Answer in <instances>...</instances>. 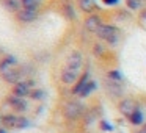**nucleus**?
I'll return each mask as SVG.
<instances>
[{"mask_svg": "<svg viewBox=\"0 0 146 133\" xmlns=\"http://www.w3.org/2000/svg\"><path fill=\"white\" fill-rule=\"evenodd\" d=\"M85 113H86L85 107H83L79 100L69 99V100H66L63 105H61V114H63V117L66 120H69V122H74V120L83 117Z\"/></svg>", "mask_w": 146, "mask_h": 133, "instance_id": "obj_1", "label": "nucleus"}, {"mask_svg": "<svg viewBox=\"0 0 146 133\" xmlns=\"http://www.w3.org/2000/svg\"><path fill=\"white\" fill-rule=\"evenodd\" d=\"M94 35L98 36L101 41L107 42V44H110V45L118 44V41H119V38H121L119 28L115 27V25H111V24H102Z\"/></svg>", "mask_w": 146, "mask_h": 133, "instance_id": "obj_2", "label": "nucleus"}, {"mask_svg": "<svg viewBox=\"0 0 146 133\" xmlns=\"http://www.w3.org/2000/svg\"><path fill=\"white\" fill-rule=\"evenodd\" d=\"M104 88H105V92L111 97V100H118V99L121 100V97H123V94H124V86L121 85L119 82H113V80L105 77L104 78Z\"/></svg>", "mask_w": 146, "mask_h": 133, "instance_id": "obj_3", "label": "nucleus"}, {"mask_svg": "<svg viewBox=\"0 0 146 133\" xmlns=\"http://www.w3.org/2000/svg\"><path fill=\"white\" fill-rule=\"evenodd\" d=\"M27 74L22 70V67H11V69L5 70V72L0 74V77H2V80H3L5 83H10V85H16V83L22 82L24 77H25Z\"/></svg>", "mask_w": 146, "mask_h": 133, "instance_id": "obj_4", "label": "nucleus"}, {"mask_svg": "<svg viewBox=\"0 0 146 133\" xmlns=\"http://www.w3.org/2000/svg\"><path fill=\"white\" fill-rule=\"evenodd\" d=\"M80 70H76V69H71V67L68 66H63L60 70V82L63 83V85H68L72 88L74 85H76V82L79 80L80 77Z\"/></svg>", "mask_w": 146, "mask_h": 133, "instance_id": "obj_5", "label": "nucleus"}, {"mask_svg": "<svg viewBox=\"0 0 146 133\" xmlns=\"http://www.w3.org/2000/svg\"><path fill=\"white\" fill-rule=\"evenodd\" d=\"M5 100L10 103V107L13 108V111H16V113H19V114H24L29 110V100H27L25 97H17V95H14V94H10V95L5 97Z\"/></svg>", "mask_w": 146, "mask_h": 133, "instance_id": "obj_6", "label": "nucleus"}, {"mask_svg": "<svg viewBox=\"0 0 146 133\" xmlns=\"http://www.w3.org/2000/svg\"><path fill=\"white\" fill-rule=\"evenodd\" d=\"M35 88V82L33 80H22V82L13 85L11 88V94L17 95V97H29L30 91Z\"/></svg>", "mask_w": 146, "mask_h": 133, "instance_id": "obj_7", "label": "nucleus"}, {"mask_svg": "<svg viewBox=\"0 0 146 133\" xmlns=\"http://www.w3.org/2000/svg\"><path fill=\"white\" fill-rule=\"evenodd\" d=\"M104 24V20H102V16L98 13H93V14H88V16L85 17V20H83V27H85L86 32L90 33H96L98 32V28Z\"/></svg>", "mask_w": 146, "mask_h": 133, "instance_id": "obj_8", "label": "nucleus"}, {"mask_svg": "<svg viewBox=\"0 0 146 133\" xmlns=\"http://www.w3.org/2000/svg\"><path fill=\"white\" fill-rule=\"evenodd\" d=\"M137 108H138L137 100H133V99H130V97H124V99H121V100L118 102V111L126 117H129Z\"/></svg>", "mask_w": 146, "mask_h": 133, "instance_id": "obj_9", "label": "nucleus"}, {"mask_svg": "<svg viewBox=\"0 0 146 133\" xmlns=\"http://www.w3.org/2000/svg\"><path fill=\"white\" fill-rule=\"evenodd\" d=\"M38 16H39L38 10H25V8H21V10L14 14L16 20L21 24H32L38 19Z\"/></svg>", "mask_w": 146, "mask_h": 133, "instance_id": "obj_10", "label": "nucleus"}, {"mask_svg": "<svg viewBox=\"0 0 146 133\" xmlns=\"http://www.w3.org/2000/svg\"><path fill=\"white\" fill-rule=\"evenodd\" d=\"M64 66L71 67V69H76V70H80L83 66V55L82 52L79 50H72L69 52V55L66 57V64Z\"/></svg>", "mask_w": 146, "mask_h": 133, "instance_id": "obj_11", "label": "nucleus"}, {"mask_svg": "<svg viewBox=\"0 0 146 133\" xmlns=\"http://www.w3.org/2000/svg\"><path fill=\"white\" fill-rule=\"evenodd\" d=\"M17 119H19V114H14V113L0 114L2 127H3L5 130H14V128H17Z\"/></svg>", "mask_w": 146, "mask_h": 133, "instance_id": "obj_12", "label": "nucleus"}, {"mask_svg": "<svg viewBox=\"0 0 146 133\" xmlns=\"http://www.w3.org/2000/svg\"><path fill=\"white\" fill-rule=\"evenodd\" d=\"M90 80H91V78H90V70L82 72V74H80V77H79V80L76 82V85L71 88V94H72V95H79L80 91L83 89V86H85Z\"/></svg>", "mask_w": 146, "mask_h": 133, "instance_id": "obj_13", "label": "nucleus"}, {"mask_svg": "<svg viewBox=\"0 0 146 133\" xmlns=\"http://www.w3.org/2000/svg\"><path fill=\"white\" fill-rule=\"evenodd\" d=\"M16 66H17V58L13 57V55H5V57L0 58V74Z\"/></svg>", "mask_w": 146, "mask_h": 133, "instance_id": "obj_14", "label": "nucleus"}, {"mask_svg": "<svg viewBox=\"0 0 146 133\" xmlns=\"http://www.w3.org/2000/svg\"><path fill=\"white\" fill-rule=\"evenodd\" d=\"M77 7L82 13L93 14L96 10V0H77Z\"/></svg>", "mask_w": 146, "mask_h": 133, "instance_id": "obj_15", "label": "nucleus"}, {"mask_svg": "<svg viewBox=\"0 0 146 133\" xmlns=\"http://www.w3.org/2000/svg\"><path fill=\"white\" fill-rule=\"evenodd\" d=\"M0 3H2V7H3L8 13H13V14H16L17 11L22 8L21 0H0Z\"/></svg>", "mask_w": 146, "mask_h": 133, "instance_id": "obj_16", "label": "nucleus"}, {"mask_svg": "<svg viewBox=\"0 0 146 133\" xmlns=\"http://www.w3.org/2000/svg\"><path fill=\"white\" fill-rule=\"evenodd\" d=\"M127 120H129L133 127H141L143 124H145V116H143V111L140 110V108H137V110L133 111L129 117H127Z\"/></svg>", "mask_w": 146, "mask_h": 133, "instance_id": "obj_17", "label": "nucleus"}, {"mask_svg": "<svg viewBox=\"0 0 146 133\" xmlns=\"http://www.w3.org/2000/svg\"><path fill=\"white\" fill-rule=\"evenodd\" d=\"M96 88H98V83H96L94 80H90V82L86 83L85 86H83L82 91H80L79 97H80V99H86V97H90V95H91V92H93V91H96Z\"/></svg>", "mask_w": 146, "mask_h": 133, "instance_id": "obj_18", "label": "nucleus"}, {"mask_svg": "<svg viewBox=\"0 0 146 133\" xmlns=\"http://www.w3.org/2000/svg\"><path fill=\"white\" fill-rule=\"evenodd\" d=\"M44 97H46V92H44V89H41V88H33L29 94V99H32V100H35V102L42 100Z\"/></svg>", "mask_w": 146, "mask_h": 133, "instance_id": "obj_19", "label": "nucleus"}, {"mask_svg": "<svg viewBox=\"0 0 146 133\" xmlns=\"http://www.w3.org/2000/svg\"><path fill=\"white\" fill-rule=\"evenodd\" d=\"M105 53H107L105 45L102 44V42L96 41L94 44H93V55H94V57H98V58H101V57H104Z\"/></svg>", "mask_w": 146, "mask_h": 133, "instance_id": "obj_20", "label": "nucleus"}, {"mask_svg": "<svg viewBox=\"0 0 146 133\" xmlns=\"http://www.w3.org/2000/svg\"><path fill=\"white\" fill-rule=\"evenodd\" d=\"M21 5L25 10H39L41 0H21Z\"/></svg>", "mask_w": 146, "mask_h": 133, "instance_id": "obj_21", "label": "nucleus"}, {"mask_svg": "<svg viewBox=\"0 0 146 133\" xmlns=\"http://www.w3.org/2000/svg\"><path fill=\"white\" fill-rule=\"evenodd\" d=\"M126 7L130 11H138L143 8V2L141 0H126Z\"/></svg>", "mask_w": 146, "mask_h": 133, "instance_id": "obj_22", "label": "nucleus"}, {"mask_svg": "<svg viewBox=\"0 0 146 133\" xmlns=\"http://www.w3.org/2000/svg\"><path fill=\"white\" fill-rule=\"evenodd\" d=\"M107 78H110V80H113V82H123V74H121V70H118V69H111V70H108L107 72Z\"/></svg>", "mask_w": 146, "mask_h": 133, "instance_id": "obj_23", "label": "nucleus"}, {"mask_svg": "<svg viewBox=\"0 0 146 133\" xmlns=\"http://www.w3.org/2000/svg\"><path fill=\"white\" fill-rule=\"evenodd\" d=\"M63 14L68 17V19H76V13H74L72 7L69 3H64L63 5Z\"/></svg>", "mask_w": 146, "mask_h": 133, "instance_id": "obj_24", "label": "nucleus"}, {"mask_svg": "<svg viewBox=\"0 0 146 133\" xmlns=\"http://www.w3.org/2000/svg\"><path fill=\"white\" fill-rule=\"evenodd\" d=\"M29 125H30V120L27 119L25 116H21L19 114V119H17V128L22 130V128H27Z\"/></svg>", "mask_w": 146, "mask_h": 133, "instance_id": "obj_25", "label": "nucleus"}, {"mask_svg": "<svg viewBox=\"0 0 146 133\" xmlns=\"http://www.w3.org/2000/svg\"><path fill=\"white\" fill-rule=\"evenodd\" d=\"M99 127H101V130H102V132H111V125H110L108 122H105V120H101Z\"/></svg>", "mask_w": 146, "mask_h": 133, "instance_id": "obj_26", "label": "nucleus"}, {"mask_svg": "<svg viewBox=\"0 0 146 133\" xmlns=\"http://www.w3.org/2000/svg\"><path fill=\"white\" fill-rule=\"evenodd\" d=\"M104 5H107V7H116L118 3H119V0H101Z\"/></svg>", "mask_w": 146, "mask_h": 133, "instance_id": "obj_27", "label": "nucleus"}, {"mask_svg": "<svg viewBox=\"0 0 146 133\" xmlns=\"http://www.w3.org/2000/svg\"><path fill=\"white\" fill-rule=\"evenodd\" d=\"M140 19L146 20V8H141V11H140Z\"/></svg>", "mask_w": 146, "mask_h": 133, "instance_id": "obj_28", "label": "nucleus"}, {"mask_svg": "<svg viewBox=\"0 0 146 133\" xmlns=\"http://www.w3.org/2000/svg\"><path fill=\"white\" fill-rule=\"evenodd\" d=\"M135 133H146V130H145V128H143V127H140V128H138V130H137V132H135Z\"/></svg>", "mask_w": 146, "mask_h": 133, "instance_id": "obj_29", "label": "nucleus"}, {"mask_svg": "<svg viewBox=\"0 0 146 133\" xmlns=\"http://www.w3.org/2000/svg\"><path fill=\"white\" fill-rule=\"evenodd\" d=\"M0 133H7V130H5L3 127H0Z\"/></svg>", "mask_w": 146, "mask_h": 133, "instance_id": "obj_30", "label": "nucleus"}, {"mask_svg": "<svg viewBox=\"0 0 146 133\" xmlns=\"http://www.w3.org/2000/svg\"><path fill=\"white\" fill-rule=\"evenodd\" d=\"M141 127H143V128H145V130H146V124H143V125H141Z\"/></svg>", "mask_w": 146, "mask_h": 133, "instance_id": "obj_31", "label": "nucleus"}, {"mask_svg": "<svg viewBox=\"0 0 146 133\" xmlns=\"http://www.w3.org/2000/svg\"><path fill=\"white\" fill-rule=\"evenodd\" d=\"M0 127H2V120H0Z\"/></svg>", "mask_w": 146, "mask_h": 133, "instance_id": "obj_32", "label": "nucleus"}, {"mask_svg": "<svg viewBox=\"0 0 146 133\" xmlns=\"http://www.w3.org/2000/svg\"><path fill=\"white\" fill-rule=\"evenodd\" d=\"M141 2H145V0H141Z\"/></svg>", "mask_w": 146, "mask_h": 133, "instance_id": "obj_33", "label": "nucleus"}]
</instances>
